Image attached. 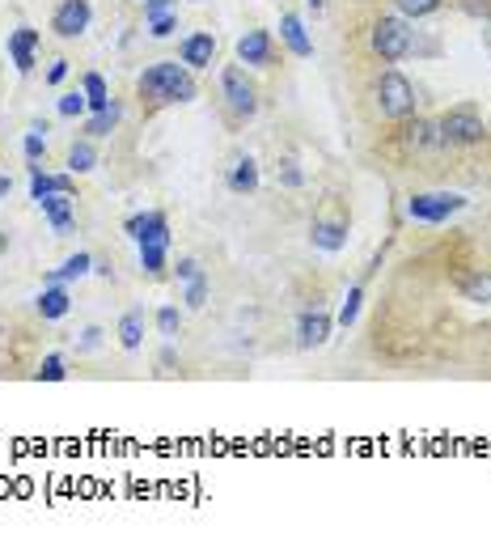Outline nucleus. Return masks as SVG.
Returning <instances> with one entry per match:
<instances>
[{"label":"nucleus","instance_id":"obj_34","mask_svg":"<svg viewBox=\"0 0 491 551\" xmlns=\"http://www.w3.org/2000/svg\"><path fill=\"white\" fill-rule=\"evenodd\" d=\"M174 31H179V13H174V9H170V13H162V17H153V22H149V34H153V39H170Z\"/></svg>","mask_w":491,"mask_h":551},{"label":"nucleus","instance_id":"obj_28","mask_svg":"<svg viewBox=\"0 0 491 551\" xmlns=\"http://www.w3.org/2000/svg\"><path fill=\"white\" fill-rule=\"evenodd\" d=\"M34 378H39V382H64V378H68V369H64V357H60V352H47L43 365L34 369Z\"/></svg>","mask_w":491,"mask_h":551},{"label":"nucleus","instance_id":"obj_1","mask_svg":"<svg viewBox=\"0 0 491 551\" xmlns=\"http://www.w3.org/2000/svg\"><path fill=\"white\" fill-rule=\"evenodd\" d=\"M136 93H140V102L149 106V111H162V106L195 102V98H199V85H195V73L182 60H157L140 73Z\"/></svg>","mask_w":491,"mask_h":551},{"label":"nucleus","instance_id":"obj_31","mask_svg":"<svg viewBox=\"0 0 491 551\" xmlns=\"http://www.w3.org/2000/svg\"><path fill=\"white\" fill-rule=\"evenodd\" d=\"M182 301H187V310H204V306H208V276H195V280H187Z\"/></svg>","mask_w":491,"mask_h":551},{"label":"nucleus","instance_id":"obj_3","mask_svg":"<svg viewBox=\"0 0 491 551\" xmlns=\"http://www.w3.org/2000/svg\"><path fill=\"white\" fill-rule=\"evenodd\" d=\"M436 128H441V145L445 149H475V145H483V136H487V123H483V115H478L475 106H453V111H445L436 120Z\"/></svg>","mask_w":491,"mask_h":551},{"label":"nucleus","instance_id":"obj_25","mask_svg":"<svg viewBox=\"0 0 491 551\" xmlns=\"http://www.w3.org/2000/svg\"><path fill=\"white\" fill-rule=\"evenodd\" d=\"M47 123L43 128H39V123H34L31 132H26V140H22V149H26V165H43L47 162Z\"/></svg>","mask_w":491,"mask_h":551},{"label":"nucleus","instance_id":"obj_6","mask_svg":"<svg viewBox=\"0 0 491 551\" xmlns=\"http://www.w3.org/2000/svg\"><path fill=\"white\" fill-rule=\"evenodd\" d=\"M461 209H466V195H449V191H428V195H411L407 200V217L411 221H428V225L449 221Z\"/></svg>","mask_w":491,"mask_h":551},{"label":"nucleus","instance_id":"obj_4","mask_svg":"<svg viewBox=\"0 0 491 551\" xmlns=\"http://www.w3.org/2000/svg\"><path fill=\"white\" fill-rule=\"evenodd\" d=\"M369 43L386 64H399L402 56H411V22L407 17H377L369 31Z\"/></svg>","mask_w":491,"mask_h":551},{"label":"nucleus","instance_id":"obj_39","mask_svg":"<svg viewBox=\"0 0 491 551\" xmlns=\"http://www.w3.org/2000/svg\"><path fill=\"white\" fill-rule=\"evenodd\" d=\"M284 187H301V170H297V162H284Z\"/></svg>","mask_w":491,"mask_h":551},{"label":"nucleus","instance_id":"obj_26","mask_svg":"<svg viewBox=\"0 0 491 551\" xmlns=\"http://www.w3.org/2000/svg\"><path fill=\"white\" fill-rule=\"evenodd\" d=\"M394 9H399V17H407V22H416V17H432L445 9V0H394Z\"/></svg>","mask_w":491,"mask_h":551},{"label":"nucleus","instance_id":"obj_20","mask_svg":"<svg viewBox=\"0 0 491 551\" xmlns=\"http://www.w3.org/2000/svg\"><path fill=\"white\" fill-rule=\"evenodd\" d=\"M90 170H98V145L90 136H81L68 145V174H90Z\"/></svg>","mask_w":491,"mask_h":551},{"label":"nucleus","instance_id":"obj_19","mask_svg":"<svg viewBox=\"0 0 491 551\" xmlns=\"http://www.w3.org/2000/svg\"><path fill=\"white\" fill-rule=\"evenodd\" d=\"M93 271V254L90 251H76V254H68L60 268L56 271H47L43 276V284H64V280H81V276H90Z\"/></svg>","mask_w":491,"mask_h":551},{"label":"nucleus","instance_id":"obj_8","mask_svg":"<svg viewBox=\"0 0 491 551\" xmlns=\"http://www.w3.org/2000/svg\"><path fill=\"white\" fill-rule=\"evenodd\" d=\"M238 60L246 68H271L276 64V39L271 31H246L238 39Z\"/></svg>","mask_w":491,"mask_h":551},{"label":"nucleus","instance_id":"obj_13","mask_svg":"<svg viewBox=\"0 0 491 551\" xmlns=\"http://www.w3.org/2000/svg\"><path fill=\"white\" fill-rule=\"evenodd\" d=\"M310 242L318 246V251H327V254H335V251H343L347 246V221L343 217H313V225H310Z\"/></svg>","mask_w":491,"mask_h":551},{"label":"nucleus","instance_id":"obj_37","mask_svg":"<svg viewBox=\"0 0 491 551\" xmlns=\"http://www.w3.org/2000/svg\"><path fill=\"white\" fill-rule=\"evenodd\" d=\"M162 13H170V0H145V22H153Z\"/></svg>","mask_w":491,"mask_h":551},{"label":"nucleus","instance_id":"obj_12","mask_svg":"<svg viewBox=\"0 0 491 551\" xmlns=\"http://www.w3.org/2000/svg\"><path fill=\"white\" fill-rule=\"evenodd\" d=\"M407 128H402V149L407 153H428V149H445V145H441V128H436V120H411V115H407Z\"/></svg>","mask_w":491,"mask_h":551},{"label":"nucleus","instance_id":"obj_2","mask_svg":"<svg viewBox=\"0 0 491 551\" xmlns=\"http://www.w3.org/2000/svg\"><path fill=\"white\" fill-rule=\"evenodd\" d=\"M373 102L381 111V120H407V115H416V85L399 73V68H386V73L377 76V85H373Z\"/></svg>","mask_w":491,"mask_h":551},{"label":"nucleus","instance_id":"obj_27","mask_svg":"<svg viewBox=\"0 0 491 551\" xmlns=\"http://www.w3.org/2000/svg\"><path fill=\"white\" fill-rule=\"evenodd\" d=\"M51 191H60V179H56V174H47L43 165H31V200L39 204V200L51 195Z\"/></svg>","mask_w":491,"mask_h":551},{"label":"nucleus","instance_id":"obj_22","mask_svg":"<svg viewBox=\"0 0 491 551\" xmlns=\"http://www.w3.org/2000/svg\"><path fill=\"white\" fill-rule=\"evenodd\" d=\"M115 335H119V343L127 348V352H136L140 343H145V310H127L119 318V327H115Z\"/></svg>","mask_w":491,"mask_h":551},{"label":"nucleus","instance_id":"obj_7","mask_svg":"<svg viewBox=\"0 0 491 551\" xmlns=\"http://www.w3.org/2000/svg\"><path fill=\"white\" fill-rule=\"evenodd\" d=\"M90 22H93L90 0H64L60 9H56V17H51V31L60 34V39H81V34L90 31Z\"/></svg>","mask_w":491,"mask_h":551},{"label":"nucleus","instance_id":"obj_10","mask_svg":"<svg viewBox=\"0 0 491 551\" xmlns=\"http://www.w3.org/2000/svg\"><path fill=\"white\" fill-rule=\"evenodd\" d=\"M39 209H43V217L51 221V234H56V238H68V234H73V225H76L73 195L51 191V195H43V200H39Z\"/></svg>","mask_w":491,"mask_h":551},{"label":"nucleus","instance_id":"obj_5","mask_svg":"<svg viewBox=\"0 0 491 551\" xmlns=\"http://www.w3.org/2000/svg\"><path fill=\"white\" fill-rule=\"evenodd\" d=\"M221 98L238 120H250L254 111H259V85L250 81V73L241 64H229L221 73Z\"/></svg>","mask_w":491,"mask_h":551},{"label":"nucleus","instance_id":"obj_42","mask_svg":"<svg viewBox=\"0 0 491 551\" xmlns=\"http://www.w3.org/2000/svg\"><path fill=\"white\" fill-rule=\"evenodd\" d=\"M487 31H491V17H487Z\"/></svg>","mask_w":491,"mask_h":551},{"label":"nucleus","instance_id":"obj_33","mask_svg":"<svg viewBox=\"0 0 491 551\" xmlns=\"http://www.w3.org/2000/svg\"><path fill=\"white\" fill-rule=\"evenodd\" d=\"M360 301H364V284H352V289H347V301H343V310H339L343 327H352L360 318Z\"/></svg>","mask_w":491,"mask_h":551},{"label":"nucleus","instance_id":"obj_36","mask_svg":"<svg viewBox=\"0 0 491 551\" xmlns=\"http://www.w3.org/2000/svg\"><path fill=\"white\" fill-rule=\"evenodd\" d=\"M64 76H68V60H51V68H47V85H60Z\"/></svg>","mask_w":491,"mask_h":551},{"label":"nucleus","instance_id":"obj_21","mask_svg":"<svg viewBox=\"0 0 491 551\" xmlns=\"http://www.w3.org/2000/svg\"><path fill=\"white\" fill-rule=\"evenodd\" d=\"M119 120H123V102H110L106 111H93L90 120H85V136H90V140H102V136H110L119 128Z\"/></svg>","mask_w":491,"mask_h":551},{"label":"nucleus","instance_id":"obj_16","mask_svg":"<svg viewBox=\"0 0 491 551\" xmlns=\"http://www.w3.org/2000/svg\"><path fill=\"white\" fill-rule=\"evenodd\" d=\"M280 39H284V47H288L297 60H310V56H313V39L305 34V22H301L297 13H284L280 17Z\"/></svg>","mask_w":491,"mask_h":551},{"label":"nucleus","instance_id":"obj_15","mask_svg":"<svg viewBox=\"0 0 491 551\" xmlns=\"http://www.w3.org/2000/svg\"><path fill=\"white\" fill-rule=\"evenodd\" d=\"M330 314L322 310H310V314H301V323H297V343L310 352V348H322V343L330 340Z\"/></svg>","mask_w":491,"mask_h":551},{"label":"nucleus","instance_id":"obj_11","mask_svg":"<svg viewBox=\"0 0 491 551\" xmlns=\"http://www.w3.org/2000/svg\"><path fill=\"white\" fill-rule=\"evenodd\" d=\"M123 234L140 246V242H170V221H165V212H136V217H127V225H123Z\"/></svg>","mask_w":491,"mask_h":551},{"label":"nucleus","instance_id":"obj_17","mask_svg":"<svg viewBox=\"0 0 491 551\" xmlns=\"http://www.w3.org/2000/svg\"><path fill=\"white\" fill-rule=\"evenodd\" d=\"M34 310L43 314L47 323H60L64 314L73 310V298H68V289H64V284H43V293H39V301H34Z\"/></svg>","mask_w":491,"mask_h":551},{"label":"nucleus","instance_id":"obj_40","mask_svg":"<svg viewBox=\"0 0 491 551\" xmlns=\"http://www.w3.org/2000/svg\"><path fill=\"white\" fill-rule=\"evenodd\" d=\"M9 191H13V179H0V200H4Z\"/></svg>","mask_w":491,"mask_h":551},{"label":"nucleus","instance_id":"obj_41","mask_svg":"<svg viewBox=\"0 0 491 551\" xmlns=\"http://www.w3.org/2000/svg\"><path fill=\"white\" fill-rule=\"evenodd\" d=\"M305 4H310V9H313V13H318V9H322V0H305Z\"/></svg>","mask_w":491,"mask_h":551},{"label":"nucleus","instance_id":"obj_30","mask_svg":"<svg viewBox=\"0 0 491 551\" xmlns=\"http://www.w3.org/2000/svg\"><path fill=\"white\" fill-rule=\"evenodd\" d=\"M157 331H162L165 340H179V331H182L179 306H162V310H157Z\"/></svg>","mask_w":491,"mask_h":551},{"label":"nucleus","instance_id":"obj_14","mask_svg":"<svg viewBox=\"0 0 491 551\" xmlns=\"http://www.w3.org/2000/svg\"><path fill=\"white\" fill-rule=\"evenodd\" d=\"M34 47H39V31H31V26H17L9 34V60H13V68L22 76L34 73Z\"/></svg>","mask_w":491,"mask_h":551},{"label":"nucleus","instance_id":"obj_29","mask_svg":"<svg viewBox=\"0 0 491 551\" xmlns=\"http://www.w3.org/2000/svg\"><path fill=\"white\" fill-rule=\"evenodd\" d=\"M60 115L64 120H81V115H90V98H85V90H73L60 98Z\"/></svg>","mask_w":491,"mask_h":551},{"label":"nucleus","instance_id":"obj_38","mask_svg":"<svg viewBox=\"0 0 491 551\" xmlns=\"http://www.w3.org/2000/svg\"><path fill=\"white\" fill-rule=\"evenodd\" d=\"M102 343V327H85V335H81V352H90V348H98Z\"/></svg>","mask_w":491,"mask_h":551},{"label":"nucleus","instance_id":"obj_23","mask_svg":"<svg viewBox=\"0 0 491 551\" xmlns=\"http://www.w3.org/2000/svg\"><path fill=\"white\" fill-rule=\"evenodd\" d=\"M81 90H85V98H90V115H93V111H106V106L115 102V98H110V85H106V76H102V73H85Z\"/></svg>","mask_w":491,"mask_h":551},{"label":"nucleus","instance_id":"obj_9","mask_svg":"<svg viewBox=\"0 0 491 551\" xmlns=\"http://www.w3.org/2000/svg\"><path fill=\"white\" fill-rule=\"evenodd\" d=\"M179 60L187 64L191 73H199V68H212V60H216V34H212V31H191L179 43Z\"/></svg>","mask_w":491,"mask_h":551},{"label":"nucleus","instance_id":"obj_32","mask_svg":"<svg viewBox=\"0 0 491 551\" xmlns=\"http://www.w3.org/2000/svg\"><path fill=\"white\" fill-rule=\"evenodd\" d=\"M461 293H466V301L487 306L491 301V276H470V280H461Z\"/></svg>","mask_w":491,"mask_h":551},{"label":"nucleus","instance_id":"obj_18","mask_svg":"<svg viewBox=\"0 0 491 551\" xmlns=\"http://www.w3.org/2000/svg\"><path fill=\"white\" fill-rule=\"evenodd\" d=\"M229 191H238V195H254L259 191V162L254 157H246V153H238L233 157V165H229Z\"/></svg>","mask_w":491,"mask_h":551},{"label":"nucleus","instance_id":"obj_24","mask_svg":"<svg viewBox=\"0 0 491 551\" xmlns=\"http://www.w3.org/2000/svg\"><path fill=\"white\" fill-rule=\"evenodd\" d=\"M165 254H170V242H140V268L149 276H165Z\"/></svg>","mask_w":491,"mask_h":551},{"label":"nucleus","instance_id":"obj_43","mask_svg":"<svg viewBox=\"0 0 491 551\" xmlns=\"http://www.w3.org/2000/svg\"><path fill=\"white\" fill-rule=\"evenodd\" d=\"M195 4H204V0H195Z\"/></svg>","mask_w":491,"mask_h":551},{"label":"nucleus","instance_id":"obj_35","mask_svg":"<svg viewBox=\"0 0 491 551\" xmlns=\"http://www.w3.org/2000/svg\"><path fill=\"white\" fill-rule=\"evenodd\" d=\"M174 276H179V280L187 284V280H195V276H204V268H199L195 259H179V268H174Z\"/></svg>","mask_w":491,"mask_h":551}]
</instances>
